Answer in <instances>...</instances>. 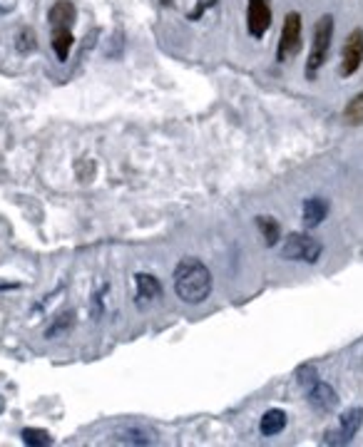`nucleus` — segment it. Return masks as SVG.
I'll return each instance as SVG.
<instances>
[{
    "instance_id": "a211bd4d",
    "label": "nucleus",
    "mask_w": 363,
    "mask_h": 447,
    "mask_svg": "<svg viewBox=\"0 0 363 447\" xmlns=\"http://www.w3.org/2000/svg\"><path fill=\"white\" fill-rule=\"evenodd\" d=\"M35 32L32 30H23L20 35H18V50H20L23 55L25 53H32V50H35Z\"/></svg>"
},
{
    "instance_id": "1a4fd4ad",
    "label": "nucleus",
    "mask_w": 363,
    "mask_h": 447,
    "mask_svg": "<svg viewBox=\"0 0 363 447\" xmlns=\"http://www.w3.org/2000/svg\"><path fill=\"white\" fill-rule=\"evenodd\" d=\"M328 216V201L321 199V196H311V199L304 201V209H301V219H304L306 229H316L321 227V221Z\"/></svg>"
},
{
    "instance_id": "f03ea898",
    "label": "nucleus",
    "mask_w": 363,
    "mask_h": 447,
    "mask_svg": "<svg viewBox=\"0 0 363 447\" xmlns=\"http://www.w3.org/2000/svg\"><path fill=\"white\" fill-rule=\"evenodd\" d=\"M331 40H333V15H321L314 25L311 50L304 68L306 80H314L319 75V70L324 68V63L328 60V53H331Z\"/></svg>"
},
{
    "instance_id": "f8f14e48",
    "label": "nucleus",
    "mask_w": 363,
    "mask_h": 447,
    "mask_svg": "<svg viewBox=\"0 0 363 447\" xmlns=\"http://www.w3.org/2000/svg\"><path fill=\"white\" fill-rule=\"evenodd\" d=\"M135 286H137L140 303H144V301L149 303V301H157L162 296V286H159V281L152 274H137L135 276Z\"/></svg>"
},
{
    "instance_id": "f257e3e1",
    "label": "nucleus",
    "mask_w": 363,
    "mask_h": 447,
    "mask_svg": "<svg viewBox=\"0 0 363 447\" xmlns=\"http://www.w3.org/2000/svg\"><path fill=\"white\" fill-rule=\"evenodd\" d=\"M172 284H174V294H177L179 298L185 301V303L197 306V303H204L211 296L214 279H211V271L207 268L204 261L190 256L177 263Z\"/></svg>"
},
{
    "instance_id": "ddd939ff",
    "label": "nucleus",
    "mask_w": 363,
    "mask_h": 447,
    "mask_svg": "<svg viewBox=\"0 0 363 447\" xmlns=\"http://www.w3.org/2000/svg\"><path fill=\"white\" fill-rule=\"evenodd\" d=\"M257 229L262 232V239L266 246H276L281 239V227L274 216H257Z\"/></svg>"
},
{
    "instance_id": "9d476101",
    "label": "nucleus",
    "mask_w": 363,
    "mask_h": 447,
    "mask_svg": "<svg viewBox=\"0 0 363 447\" xmlns=\"http://www.w3.org/2000/svg\"><path fill=\"white\" fill-rule=\"evenodd\" d=\"M75 18H78V11H75L70 0H58L48 13V20L53 27H70L75 23Z\"/></svg>"
},
{
    "instance_id": "39448f33",
    "label": "nucleus",
    "mask_w": 363,
    "mask_h": 447,
    "mask_svg": "<svg viewBox=\"0 0 363 447\" xmlns=\"http://www.w3.org/2000/svg\"><path fill=\"white\" fill-rule=\"evenodd\" d=\"M341 58L343 60H341V70H338V73H341L343 77H351V75H356L358 68L363 65V30H361V27H356V30L346 37Z\"/></svg>"
},
{
    "instance_id": "2eb2a0df",
    "label": "nucleus",
    "mask_w": 363,
    "mask_h": 447,
    "mask_svg": "<svg viewBox=\"0 0 363 447\" xmlns=\"http://www.w3.org/2000/svg\"><path fill=\"white\" fill-rule=\"evenodd\" d=\"M120 442H127V445H152L154 435L152 430H147V427L142 425H130L125 427V432L120 435Z\"/></svg>"
},
{
    "instance_id": "4468645a",
    "label": "nucleus",
    "mask_w": 363,
    "mask_h": 447,
    "mask_svg": "<svg viewBox=\"0 0 363 447\" xmlns=\"http://www.w3.org/2000/svg\"><path fill=\"white\" fill-rule=\"evenodd\" d=\"M53 50L60 63L68 60L70 50H73V32H70V27H53Z\"/></svg>"
},
{
    "instance_id": "6e6552de",
    "label": "nucleus",
    "mask_w": 363,
    "mask_h": 447,
    "mask_svg": "<svg viewBox=\"0 0 363 447\" xmlns=\"http://www.w3.org/2000/svg\"><path fill=\"white\" fill-rule=\"evenodd\" d=\"M309 405L314 408L316 413L328 415V413H333L338 408L336 390H333L328 383H324V380H316V383L309 388Z\"/></svg>"
},
{
    "instance_id": "423d86ee",
    "label": "nucleus",
    "mask_w": 363,
    "mask_h": 447,
    "mask_svg": "<svg viewBox=\"0 0 363 447\" xmlns=\"http://www.w3.org/2000/svg\"><path fill=\"white\" fill-rule=\"evenodd\" d=\"M247 27L252 37H264L271 27V6L269 0H247Z\"/></svg>"
},
{
    "instance_id": "f3484780",
    "label": "nucleus",
    "mask_w": 363,
    "mask_h": 447,
    "mask_svg": "<svg viewBox=\"0 0 363 447\" xmlns=\"http://www.w3.org/2000/svg\"><path fill=\"white\" fill-rule=\"evenodd\" d=\"M23 442H25V445L42 447V445H50V435L45 430H32V427H27V430H23Z\"/></svg>"
},
{
    "instance_id": "20e7f679",
    "label": "nucleus",
    "mask_w": 363,
    "mask_h": 447,
    "mask_svg": "<svg viewBox=\"0 0 363 447\" xmlns=\"http://www.w3.org/2000/svg\"><path fill=\"white\" fill-rule=\"evenodd\" d=\"M301 15L299 13H286L284 25H281V37L276 45V60L279 63H291L301 53Z\"/></svg>"
},
{
    "instance_id": "6ab92c4d",
    "label": "nucleus",
    "mask_w": 363,
    "mask_h": 447,
    "mask_svg": "<svg viewBox=\"0 0 363 447\" xmlns=\"http://www.w3.org/2000/svg\"><path fill=\"white\" fill-rule=\"evenodd\" d=\"M299 383L304 385V388H311V385L316 383V380H319V375H316V368L314 365H301L299 368Z\"/></svg>"
},
{
    "instance_id": "dca6fc26",
    "label": "nucleus",
    "mask_w": 363,
    "mask_h": 447,
    "mask_svg": "<svg viewBox=\"0 0 363 447\" xmlns=\"http://www.w3.org/2000/svg\"><path fill=\"white\" fill-rule=\"evenodd\" d=\"M343 120L353 127L363 125V92H358L356 97H351V102H348L346 110H343Z\"/></svg>"
},
{
    "instance_id": "7ed1b4c3",
    "label": "nucleus",
    "mask_w": 363,
    "mask_h": 447,
    "mask_svg": "<svg viewBox=\"0 0 363 447\" xmlns=\"http://www.w3.org/2000/svg\"><path fill=\"white\" fill-rule=\"evenodd\" d=\"M324 253V244L316 241L309 234L294 232L284 239V246H281V256L289 258V261H306L316 263Z\"/></svg>"
},
{
    "instance_id": "0eeeda50",
    "label": "nucleus",
    "mask_w": 363,
    "mask_h": 447,
    "mask_svg": "<svg viewBox=\"0 0 363 447\" xmlns=\"http://www.w3.org/2000/svg\"><path fill=\"white\" fill-rule=\"evenodd\" d=\"M361 425H363V410L361 408H351V410L343 413L341 420H338V430L328 432L324 442H328V445H346V442H351V437H356Z\"/></svg>"
},
{
    "instance_id": "9b49d317",
    "label": "nucleus",
    "mask_w": 363,
    "mask_h": 447,
    "mask_svg": "<svg viewBox=\"0 0 363 447\" xmlns=\"http://www.w3.org/2000/svg\"><path fill=\"white\" fill-rule=\"evenodd\" d=\"M286 427V413L279 410V408H271L262 415V422H259V430H262L264 437H274L281 435Z\"/></svg>"
}]
</instances>
